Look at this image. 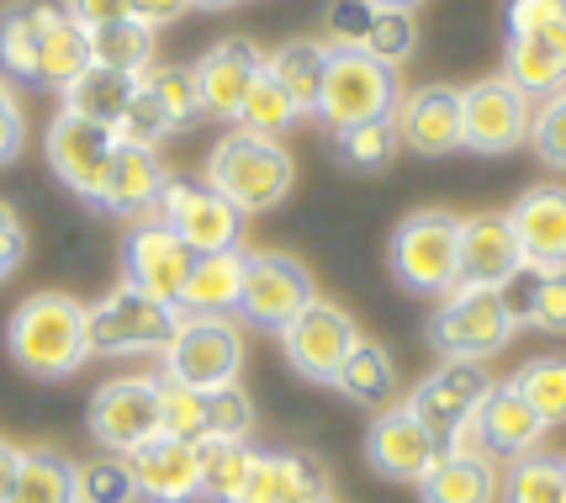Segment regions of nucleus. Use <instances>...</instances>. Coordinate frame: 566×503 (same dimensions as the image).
<instances>
[{"instance_id": "nucleus-15", "label": "nucleus", "mask_w": 566, "mask_h": 503, "mask_svg": "<svg viewBox=\"0 0 566 503\" xmlns=\"http://www.w3.org/2000/svg\"><path fill=\"white\" fill-rule=\"evenodd\" d=\"M488 392H493V377H488L482 366L444 360L440 371H429V377L408 392V413H413L434 440H444L450 429H461L467 419H476V408H482Z\"/></svg>"}, {"instance_id": "nucleus-54", "label": "nucleus", "mask_w": 566, "mask_h": 503, "mask_svg": "<svg viewBox=\"0 0 566 503\" xmlns=\"http://www.w3.org/2000/svg\"><path fill=\"white\" fill-rule=\"evenodd\" d=\"M239 503H281V499H275V467H271V455H254V472H249Z\"/></svg>"}, {"instance_id": "nucleus-12", "label": "nucleus", "mask_w": 566, "mask_h": 503, "mask_svg": "<svg viewBox=\"0 0 566 503\" xmlns=\"http://www.w3.org/2000/svg\"><path fill=\"white\" fill-rule=\"evenodd\" d=\"M91 434L101 451L127 455L159 434V381L154 377H117L96 387L91 398Z\"/></svg>"}, {"instance_id": "nucleus-18", "label": "nucleus", "mask_w": 566, "mask_h": 503, "mask_svg": "<svg viewBox=\"0 0 566 503\" xmlns=\"http://www.w3.org/2000/svg\"><path fill=\"white\" fill-rule=\"evenodd\" d=\"M265 70V53L254 49L249 38H222L191 64V80H197L201 112L218 117V123H239V106H244L249 85Z\"/></svg>"}, {"instance_id": "nucleus-4", "label": "nucleus", "mask_w": 566, "mask_h": 503, "mask_svg": "<svg viewBox=\"0 0 566 503\" xmlns=\"http://www.w3.org/2000/svg\"><path fill=\"white\" fill-rule=\"evenodd\" d=\"M397 96H402L397 91V70H387L381 59H370L360 49H334L313 117L328 123L334 133L360 127V123H387L397 112Z\"/></svg>"}, {"instance_id": "nucleus-1", "label": "nucleus", "mask_w": 566, "mask_h": 503, "mask_svg": "<svg viewBox=\"0 0 566 503\" xmlns=\"http://www.w3.org/2000/svg\"><path fill=\"white\" fill-rule=\"evenodd\" d=\"M6 350H11V360L22 366L27 377H43V381L74 377L91 360V345H85V302L64 297V292L27 297L11 313V324H6Z\"/></svg>"}, {"instance_id": "nucleus-2", "label": "nucleus", "mask_w": 566, "mask_h": 503, "mask_svg": "<svg viewBox=\"0 0 566 503\" xmlns=\"http://www.w3.org/2000/svg\"><path fill=\"white\" fill-rule=\"evenodd\" d=\"M201 180L218 197L233 201L244 218H254V212H271V207H281V201L292 197L296 165L281 138H260V133L233 127V133H222L218 144H212Z\"/></svg>"}, {"instance_id": "nucleus-45", "label": "nucleus", "mask_w": 566, "mask_h": 503, "mask_svg": "<svg viewBox=\"0 0 566 503\" xmlns=\"http://www.w3.org/2000/svg\"><path fill=\"white\" fill-rule=\"evenodd\" d=\"M334 144L345 154V165H355V170H381L397 149V127H392V117H387V123H360V127L334 133Z\"/></svg>"}, {"instance_id": "nucleus-22", "label": "nucleus", "mask_w": 566, "mask_h": 503, "mask_svg": "<svg viewBox=\"0 0 566 503\" xmlns=\"http://www.w3.org/2000/svg\"><path fill=\"white\" fill-rule=\"evenodd\" d=\"M476 429H482V446L493 461H518V455H535L545 440V419L524 402L514 381H493V392L476 408Z\"/></svg>"}, {"instance_id": "nucleus-36", "label": "nucleus", "mask_w": 566, "mask_h": 503, "mask_svg": "<svg viewBox=\"0 0 566 503\" xmlns=\"http://www.w3.org/2000/svg\"><path fill=\"white\" fill-rule=\"evenodd\" d=\"M91 64L101 70H123V75H144L154 70V27H144L138 17L91 32Z\"/></svg>"}, {"instance_id": "nucleus-42", "label": "nucleus", "mask_w": 566, "mask_h": 503, "mask_svg": "<svg viewBox=\"0 0 566 503\" xmlns=\"http://www.w3.org/2000/svg\"><path fill=\"white\" fill-rule=\"evenodd\" d=\"M254 434V398L244 381H222L207 392V434L201 440H249Z\"/></svg>"}, {"instance_id": "nucleus-53", "label": "nucleus", "mask_w": 566, "mask_h": 503, "mask_svg": "<svg viewBox=\"0 0 566 503\" xmlns=\"http://www.w3.org/2000/svg\"><path fill=\"white\" fill-rule=\"evenodd\" d=\"M186 11H191V0H133V17H138L144 27H154V32L180 22Z\"/></svg>"}, {"instance_id": "nucleus-17", "label": "nucleus", "mask_w": 566, "mask_h": 503, "mask_svg": "<svg viewBox=\"0 0 566 503\" xmlns=\"http://www.w3.org/2000/svg\"><path fill=\"white\" fill-rule=\"evenodd\" d=\"M524 271L518 239L509 228V212H476L461 218V250H455V286H476V292H497Z\"/></svg>"}, {"instance_id": "nucleus-6", "label": "nucleus", "mask_w": 566, "mask_h": 503, "mask_svg": "<svg viewBox=\"0 0 566 503\" xmlns=\"http://www.w3.org/2000/svg\"><path fill=\"white\" fill-rule=\"evenodd\" d=\"M429 339L440 360H471L488 366L497 350H509L514 339V318L497 292H476V286H450L429 318Z\"/></svg>"}, {"instance_id": "nucleus-44", "label": "nucleus", "mask_w": 566, "mask_h": 503, "mask_svg": "<svg viewBox=\"0 0 566 503\" xmlns=\"http://www.w3.org/2000/svg\"><path fill=\"white\" fill-rule=\"evenodd\" d=\"M419 49V22H413V11H376V22L366 32V49L370 59H381L387 70H402L408 59Z\"/></svg>"}, {"instance_id": "nucleus-31", "label": "nucleus", "mask_w": 566, "mask_h": 503, "mask_svg": "<svg viewBox=\"0 0 566 503\" xmlns=\"http://www.w3.org/2000/svg\"><path fill=\"white\" fill-rule=\"evenodd\" d=\"M49 0H11L0 11V75L38 85V43H43Z\"/></svg>"}, {"instance_id": "nucleus-48", "label": "nucleus", "mask_w": 566, "mask_h": 503, "mask_svg": "<svg viewBox=\"0 0 566 503\" xmlns=\"http://www.w3.org/2000/svg\"><path fill=\"white\" fill-rule=\"evenodd\" d=\"M117 138H123V144H144V149H159V144L170 138V123H165V112L154 106V96H148L144 85H138V96L127 101L123 123H117Z\"/></svg>"}, {"instance_id": "nucleus-52", "label": "nucleus", "mask_w": 566, "mask_h": 503, "mask_svg": "<svg viewBox=\"0 0 566 503\" xmlns=\"http://www.w3.org/2000/svg\"><path fill=\"white\" fill-rule=\"evenodd\" d=\"M64 11H70L85 32H96V27L127 22V17H133V0H64Z\"/></svg>"}, {"instance_id": "nucleus-10", "label": "nucleus", "mask_w": 566, "mask_h": 503, "mask_svg": "<svg viewBox=\"0 0 566 503\" xmlns=\"http://www.w3.org/2000/svg\"><path fill=\"white\" fill-rule=\"evenodd\" d=\"M530 117L535 101L524 96L509 80H476L461 91V149L476 154H514L518 144H530Z\"/></svg>"}, {"instance_id": "nucleus-26", "label": "nucleus", "mask_w": 566, "mask_h": 503, "mask_svg": "<svg viewBox=\"0 0 566 503\" xmlns=\"http://www.w3.org/2000/svg\"><path fill=\"white\" fill-rule=\"evenodd\" d=\"M497 297L509 307V318L545 334H566V271H518L509 286H497Z\"/></svg>"}, {"instance_id": "nucleus-32", "label": "nucleus", "mask_w": 566, "mask_h": 503, "mask_svg": "<svg viewBox=\"0 0 566 503\" xmlns=\"http://www.w3.org/2000/svg\"><path fill=\"white\" fill-rule=\"evenodd\" d=\"M334 387H339L349 402H360V408H387V402L397 398L392 355L381 350V345H370V339H360V345L345 355V366L334 371Z\"/></svg>"}, {"instance_id": "nucleus-7", "label": "nucleus", "mask_w": 566, "mask_h": 503, "mask_svg": "<svg viewBox=\"0 0 566 503\" xmlns=\"http://www.w3.org/2000/svg\"><path fill=\"white\" fill-rule=\"evenodd\" d=\"M154 212L170 223V233L191 254L239 250V239H244V212H239L228 197H218L201 176H170Z\"/></svg>"}, {"instance_id": "nucleus-8", "label": "nucleus", "mask_w": 566, "mask_h": 503, "mask_svg": "<svg viewBox=\"0 0 566 503\" xmlns=\"http://www.w3.org/2000/svg\"><path fill=\"white\" fill-rule=\"evenodd\" d=\"M244 371V334L233 318H186L165 350V377L186 381L197 392H212L222 381H239Z\"/></svg>"}, {"instance_id": "nucleus-40", "label": "nucleus", "mask_w": 566, "mask_h": 503, "mask_svg": "<svg viewBox=\"0 0 566 503\" xmlns=\"http://www.w3.org/2000/svg\"><path fill=\"white\" fill-rule=\"evenodd\" d=\"M275 467V499L281 503H334V478L318 455L307 451H286L271 455Z\"/></svg>"}, {"instance_id": "nucleus-51", "label": "nucleus", "mask_w": 566, "mask_h": 503, "mask_svg": "<svg viewBox=\"0 0 566 503\" xmlns=\"http://www.w3.org/2000/svg\"><path fill=\"white\" fill-rule=\"evenodd\" d=\"M22 260H27V223L17 218V207L0 201V281L17 276Z\"/></svg>"}, {"instance_id": "nucleus-39", "label": "nucleus", "mask_w": 566, "mask_h": 503, "mask_svg": "<svg viewBox=\"0 0 566 503\" xmlns=\"http://www.w3.org/2000/svg\"><path fill=\"white\" fill-rule=\"evenodd\" d=\"M296 123H302V106L260 70V80L249 85L244 106H239V127H244V133H260V138H281V133Z\"/></svg>"}, {"instance_id": "nucleus-49", "label": "nucleus", "mask_w": 566, "mask_h": 503, "mask_svg": "<svg viewBox=\"0 0 566 503\" xmlns=\"http://www.w3.org/2000/svg\"><path fill=\"white\" fill-rule=\"evenodd\" d=\"M566 6L562 0H509L503 22H509V38H530V32H545L551 22H562Z\"/></svg>"}, {"instance_id": "nucleus-37", "label": "nucleus", "mask_w": 566, "mask_h": 503, "mask_svg": "<svg viewBox=\"0 0 566 503\" xmlns=\"http://www.w3.org/2000/svg\"><path fill=\"white\" fill-rule=\"evenodd\" d=\"M144 91L154 96V106L165 112V123L170 133H186V127H197L207 112H201V96H197V80L191 70H180V64H154L144 70Z\"/></svg>"}, {"instance_id": "nucleus-50", "label": "nucleus", "mask_w": 566, "mask_h": 503, "mask_svg": "<svg viewBox=\"0 0 566 503\" xmlns=\"http://www.w3.org/2000/svg\"><path fill=\"white\" fill-rule=\"evenodd\" d=\"M22 149H27V112L17 91H11V80H0V165H11Z\"/></svg>"}, {"instance_id": "nucleus-14", "label": "nucleus", "mask_w": 566, "mask_h": 503, "mask_svg": "<svg viewBox=\"0 0 566 503\" xmlns=\"http://www.w3.org/2000/svg\"><path fill=\"white\" fill-rule=\"evenodd\" d=\"M43 149H49L53 176L64 180L74 197L96 201L101 197V180H106V165H112V154H117V127L85 123V117L59 112V117L49 123Z\"/></svg>"}, {"instance_id": "nucleus-19", "label": "nucleus", "mask_w": 566, "mask_h": 503, "mask_svg": "<svg viewBox=\"0 0 566 503\" xmlns=\"http://www.w3.org/2000/svg\"><path fill=\"white\" fill-rule=\"evenodd\" d=\"M133 493L144 503H197L201 499V461L191 440L154 434L138 451H127Z\"/></svg>"}, {"instance_id": "nucleus-9", "label": "nucleus", "mask_w": 566, "mask_h": 503, "mask_svg": "<svg viewBox=\"0 0 566 503\" xmlns=\"http://www.w3.org/2000/svg\"><path fill=\"white\" fill-rule=\"evenodd\" d=\"M275 334H281V350L296 366V377L323 381V387H334V371L345 366V355L366 339L345 307H334V302H323V297L307 302L292 324L275 328Z\"/></svg>"}, {"instance_id": "nucleus-33", "label": "nucleus", "mask_w": 566, "mask_h": 503, "mask_svg": "<svg viewBox=\"0 0 566 503\" xmlns=\"http://www.w3.org/2000/svg\"><path fill=\"white\" fill-rule=\"evenodd\" d=\"M6 503H80L74 461L59 451H22L17 482H11V499Z\"/></svg>"}, {"instance_id": "nucleus-5", "label": "nucleus", "mask_w": 566, "mask_h": 503, "mask_svg": "<svg viewBox=\"0 0 566 503\" xmlns=\"http://www.w3.org/2000/svg\"><path fill=\"white\" fill-rule=\"evenodd\" d=\"M455 250H461V218L429 207V212H408L397 223L392 244H387V265H392L397 286H408L419 297H444L455 286Z\"/></svg>"}, {"instance_id": "nucleus-28", "label": "nucleus", "mask_w": 566, "mask_h": 503, "mask_svg": "<svg viewBox=\"0 0 566 503\" xmlns=\"http://www.w3.org/2000/svg\"><path fill=\"white\" fill-rule=\"evenodd\" d=\"M503 472L497 461H471V455H444L429 467V478L419 482L423 503H497Z\"/></svg>"}, {"instance_id": "nucleus-23", "label": "nucleus", "mask_w": 566, "mask_h": 503, "mask_svg": "<svg viewBox=\"0 0 566 503\" xmlns=\"http://www.w3.org/2000/svg\"><path fill=\"white\" fill-rule=\"evenodd\" d=\"M165 165H159V149H144V144H123L117 138V154L106 165V180H101L96 207L117 212V218H148L159 207V191H165Z\"/></svg>"}, {"instance_id": "nucleus-41", "label": "nucleus", "mask_w": 566, "mask_h": 503, "mask_svg": "<svg viewBox=\"0 0 566 503\" xmlns=\"http://www.w3.org/2000/svg\"><path fill=\"white\" fill-rule=\"evenodd\" d=\"M154 381H159V434H175V440L197 446L207 434V392L170 377H154Z\"/></svg>"}, {"instance_id": "nucleus-38", "label": "nucleus", "mask_w": 566, "mask_h": 503, "mask_svg": "<svg viewBox=\"0 0 566 503\" xmlns=\"http://www.w3.org/2000/svg\"><path fill=\"white\" fill-rule=\"evenodd\" d=\"M514 387L545 425H566V355H535L514 371Z\"/></svg>"}, {"instance_id": "nucleus-24", "label": "nucleus", "mask_w": 566, "mask_h": 503, "mask_svg": "<svg viewBox=\"0 0 566 503\" xmlns=\"http://www.w3.org/2000/svg\"><path fill=\"white\" fill-rule=\"evenodd\" d=\"M503 80L518 85L530 101L556 96L566 85V17L551 22L545 32H530V38H509V53H503Z\"/></svg>"}, {"instance_id": "nucleus-34", "label": "nucleus", "mask_w": 566, "mask_h": 503, "mask_svg": "<svg viewBox=\"0 0 566 503\" xmlns=\"http://www.w3.org/2000/svg\"><path fill=\"white\" fill-rule=\"evenodd\" d=\"M254 455H260V451H249V440H197L201 499L239 503L249 472H254Z\"/></svg>"}, {"instance_id": "nucleus-56", "label": "nucleus", "mask_w": 566, "mask_h": 503, "mask_svg": "<svg viewBox=\"0 0 566 503\" xmlns=\"http://www.w3.org/2000/svg\"><path fill=\"white\" fill-rule=\"evenodd\" d=\"M376 11H419L423 0H370Z\"/></svg>"}, {"instance_id": "nucleus-16", "label": "nucleus", "mask_w": 566, "mask_h": 503, "mask_svg": "<svg viewBox=\"0 0 566 503\" xmlns=\"http://www.w3.org/2000/svg\"><path fill=\"white\" fill-rule=\"evenodd\" d=\"M366 461L376 478L419 488V482L429 478V467L440 461V440L408 413V402H402V408H381V413L370 419Z\"/></svg>"}, {"instance_id": "nucleus-27", "label": "nucleus", "mask_w": 566, "mask_h": 503, "mask_svg": "<svg viewBox=\"0 0 566 503\" xmlns=\"http://www.w3.org/2000/svg\"><path fill=\"white\" fill-rule=\"evenodd\" d=\"M85 70H91V32L74 22L64 6H49L43 11V43H38V85L64 91Z\"/></svg>"}, {"instance_id": "nucleus-11", "label": "nucleus", "mask_w": 566, "mask_h": 503, "mask_svg": "<svg viewBox=\"0 0 566 503\" xmlns=\"http://www.w3.org/2000/svg\"><path fill=\"white\" fill-rule=\"evenodd\" d=\"M318 302L313 271L292 260V254H244V297H239V318L254 328H286L307 307Z\"/></svg>"}, {"instance_id": "nucleus-43", "label": "nucleus", "mask_w": 566, "mask_h": 503, "mask_svg": "<svg viewBox=\"0 0 566 503\" xmlns=\"http://www.w3.org/2000/svg\"><path fill=\"white\" fill-rule=\"evenodd\" d=\"M74 488H80V503H138L127 455H112V451L85 461V467H74Z\"/></svg>"}, {"instance_id": "nucleus-13", "label": "nucleus", "mask_w": 566, "mask_h": 503, "mask_svg": "<svg viewBox=\"0 0 566 503\" xmlns=\"http://www.w3.org/2000/svg\"><path fill=\"white\" fill-rule=\"evenodd\" d=\"M191 260L197 254L186 250L180 239L170 233V223L159 212H148L138 223L127 228L123 239V265H127V286H138L144 297L154 302H180V286L191 276Z\"/></svg>"}, {"instance_id": "nucleus-57", "label": "nucleus", "mask_w": 566, "mask_h": 503, "mask_svg": "<svg viewBox=\"0 0 566 503\" xmlns=\"http://www.w3.org/2000/svg\"><path fill=\"white\" fill-rule=\"evenodd\" d=\"M228 6H239V0H191V11H228Z\"/></svg>"}, {"instance_id": "nucleus-3", "label": "nucleus", "mask_w": 566, "mask_h": 503, "mask_svg": "<svg viewBox=\"0 0 566 503\" xmlns=\"http://www.w3.org/2000/svg\"><path fill=\"white\" fill-rule=\"evenodd\" d=\"M180 328V307L144 297L138 286H117L85 307V345L91 360H127V355H165Z\"/></svg>"}, {"instance_id": "nucleus-47", "label": "nucleus", "mask_w": 566, "mask_h": 503, "mask_svg": "<svg viewBox=\"0 0 566 503\" xmlns=\"http://www.w3.org/2000/svg\"><path fill=\"white\" fill-rule=\"evenodd\" d=\"M376 22L370 0H328L323 11V43L328 49H366V32Z\"/></svg>"}, {"instance_id": "nucleus-29", "label": "nucleus", "mask_w": 566, "mask_h": 503, "mask_svg": "<svg viewBox=\"0 0 566 503\" xmlns=\"http://www.w3.org/2000/svg\"><path fill=\"white\" fill-rule=\"evenodd\" d=\"M138 85H144V75H123V70L91 64L80 80L64 85V112H70V117H85V123L117 127L127 112V101L138 96Z\"/></svg>"}, {"instance_id": "nucleus-46", "label": "nucleus", "mask_w": 566, "mask_h": 503, "mask_svg": "<svg viewBox=\"0 0 566 503\" xmlns=\"http://www.w3.org/2000/svg\"><path fill=\"white\" fill-rule=\"evenodd\" d=\"M530 144L551 170H566V85L556 96H545L530 117Z\"/></svg>"}, {"instance_id": "nucleus-30", "label": "nucleus", "mask_w": 566, "mask_h": 503, "mask_svg": "<svg viewBox=\"0 0 566 503\" xmlns=\"http://www.w3.org/2000/svg\"><path fill=\"white\" fill-rule=\"evenodd\" d=\"M328 53L334 49H328L323 38H292V43H281L275 53H265V75H271L302 112H313V106H318V91H323V75H328Z\"/></svg>"}, {"instance_id": "nucleus-20", "label": "nucleus", "mask_w": 566, "mask_h": 503, "mask_svg": "<svg viewBox=\"0 0 566 503\" xmlns=\"http://www.w3.org/2000/svg\"><path fill=\"white\" fill-rule=\"evenodd\" d=\"M509 228L530 271H566V186H530L509 207Z\"/></svg>"}, {"instance_id": "nucleus-35", "label": "nucleus", "mask_w": 566, "mask_h": 503, "mask_svg": "<svg viewBox=\"0 0 566 503\" xmlns=\"http://www.w3.org/2000/svg\"><path fill=\"white\" fill-rule=\"evenodd\" d=\"M497 503H566V461L545 451L509 461Z\"/></svg>"}, {"instance_id": "nucleus-21", "label": "nucleus", "mask_w": 566, "mask_h": 503, "mask_svg": "<svg viewBox=\"0 0 566 503\" xmlns=\"http://www.w3.org/2000/svg\"><path fill=\"white\" fill-rule=\"evenodd\" d=\"M397 144L413 154H455L461 149V91L455 85H419L397 96L392 112Z\"/></svg>"}, {"instance_id": "nucleus-58", "label": "nucleus", "mask_w": 566, "mask_h": 503, "mask_svg": "<svg viewBox=\"0 0 566 503\" xmlns=\"http://www.w3.org/2000/svg\"><path fill=\"white\" fill-rule=\"evenodd\" d=\"M562 6H566V0H562Z\"/></svg>"}, {"instance_id": "nucleus-25", "label": "nucleus", "mask_w": 566, "mask_h": 503, "mask_svg": "<svg viewBox=\"0 0 566 503\" xmlns=\"http://www.w3.org/2000/svg\"><path fill=\"white\" fill-rule=\"evenodd\" d=\"M239 297H244V250H218L191 260V276L180 286L175 307L186 318H233Z\"/></svg>"}, {"instance_id": "nucleus-55", "label": "nucleus", "mask_w": 566, "mask_h": 503, "mask_svg": "<svg viewBox=\"0 0 566 503\" xmlns=\"http://www.w3.org/2000/svg\"><path fill=\"white\" fill-rule=\"evenodd\" d=\"M17 461H22V451L0 440V503L11 499V482H17Z\"/></svg>"}]
</instances>
